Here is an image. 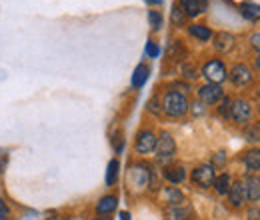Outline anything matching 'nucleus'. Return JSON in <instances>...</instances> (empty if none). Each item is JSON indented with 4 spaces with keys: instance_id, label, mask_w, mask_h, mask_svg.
Instances as JSON below:
<instances>
[{
    "instance_id": "nucleus-13",
    "label": "nucleus",
    "mask_w": 260,
    "mask_h": 220,
    "mask_svg": "<svg viewBox=\"0 0 260 220\" xmlns=\"http://www.w3.org/2000/svg\"><path fill=\"white\" fill-rule=\"evenodd\" d=\"M164 178L172 184H180L186 178V172H184L182 166H166L164 168Z\"/></svg>"
},
{
    "instance_id": "nucleus-25",
    "label": "nucleus",
    "mask_w": 260,
    "mask_h": 220,
    "mask_svg": "<svg viewBox=\"0 0 260 220\" xmlns=\"http://www.w3.org/2000/svg\"><path fill=\"white\" fill-rule=\"evenodd\" d=\"M184 18H186V12L180 10V6H172V20H174V24L180 26L184 22Z\"/></svg>"
},
{
    "instance_id": "nucleus-27",
    "label": "nucleus",
    "mask_w": 260,
    "mask_h": 220,
    "mask_svg": "<svg viewBox=\"0 0 260 220\" xmlns=\"http://www.w3.org/2000/svg\"><path fill=\"white\" fill-rule=\"evenodd\" d=\"M182 74H184L188 80H194L196 76H198V74H196V68L192 64H182Z\"/></svg>"
},
{
    "instance_id": "nucleus-26",
    "label": "nucleus",
    "mask_w": 260,
    "mask_h": 220,
    "mask_svg": "<svg viewBox=\"0 0 260 220\" xmlns=\"http://www.w3.org/2000/svg\"><path fill=\"white\" fill-rule=\"evenodd\" d=\"M148 20H150V26H152V28H156V30L162 26V16H160V12H156V10H150Z\"/></svg>"
},
{
    "instance_id": "nucleus-30",
    "label": "nucleus",
    "mask_w": 260,
    "mask_h": 220,
    "mask_svg": "<svg viewBox=\"0 0 260 220\" xmlns=\"http://www.w3.org/2000/svg\"><path fill=\"white\" fill-rule=\"evenodd\" d=\"M224 162H226L224 152H216V156H214V160H212V164H214V166H224ZM214 166H212V168H214Z\"/></svg>"
},
{
    "instance_id": "nucleus-34",
    "label": "nucleus",
    "mask_w": 260,
    "mask_h": 220,
    "mask_svg": "<svg viewBox=\"0 0 260 220\" xmlns=\"http://www.w3.org/2000/svg\"><path fill=\"white\" fill-rule=\"evenodd\" d=\"M120 218H122V220H130V214H128V212H120Z\"/></svg>"
},
{
    "instance_id": "nucleus-19",
    "label": "nucleus",
    "mask_w": 260,
    "mask_h": 220,
    "mask_svg": "<svg viewBox=\"0 0 260 220\" xmlns=\"http://www.w3.org/2000/svg\"><path fill=\"white\" fill-rule=\"evenodd\" d=\"M148 174H150V170H146L144 166H134L132 168L134 186H146L148 184Z\"/></svg>"
},
{
    "instance_id": "nucleus-23",
    "label": "nucleus",
    "mask_w": 260,
    "mask_h": 220,
    "mask_svg": "<svg viewBox=\"0 0 260 220\" xmlns=\"http://www.w3.org/2000/svg\"><path fill=\"white\" fill-rule=\"evenodd\" d=\"M170 56L174 58V60H182V58H186V48H184V44L180 42V40H174L172 44H170Z\"/></svg>"
},
{
    "instance_id": "nucleus-2",
    "label": "nucleus",
    "mask_w": 260,
    "mask_h": 220,
    "mask_svg": "<svg viewBox=\"0 0 260 220\" xmlns=\"http://www.w3.org/2000/svg\"><path fill=\"white\" fill-rule=\"evenodd\" d=\"M202 74H204V78H206L210 84H222L228 78L226 66L220 62V60H210V62H206L204 68H202Z\"/></svg>"
},
{
    "instance_id": "nucleus-11",
    "label": "nucleus",
    "mask_w": 260,
    "mask_h": 220,
    "mask_svg": "<svg viewBox=\"0 0 260 220\" xmlns=\"http://www.w3.org/2000/svg\"><path fill=\"white\" fill-rule=\"evenodd\" d=\"M116 206H118V198H116V196H112V194L102 196L100 202L96 204L98 216H110V214L116 210Z\"/></svg>"
},
{
    "instance_id": "nucleus-4",
    "label": "nucleus",
    "mask_w": 260,
    "mask_h": 220,
    "mask_svg": "<svg viewBox=\"0 0 260 220\" xmlns=\"http://www.w3.org/2000/svg\"><path fill=\"white\" fill-rule=\"evenodd\" d=\"M176 152V144H174V138L170 136V132H162L156 140V156L160 162H166L174 156Z\"/></svg>"
},
{
    "instance_id": "nucleus-38",
    "label": "nucleus",
    "mask_w": 260,
    "mask_h": 220,
    "mask_svg": "<svg viewBox=\"0 0 260 220\" xmlns=\"http://www.w3.org/2000/svg\"><path fill=\"white\" fill-rule=\"evenodd\" d=\"M256 68H260V54L256 56Z\"/></svg>"
},
{
    "instance_id": "nucleus-3",
    "label": "nucleus",
    "mask_w": 260,
    "mask_h": 220,
    "mask_svg": "<svg viewBox=\"0 0 260 220\" xmlns=\"http://www.w3.org/2000/svg\"><path fill=\"white\" fill-rule=\"evenodd\" d=\"M250 114H252V108L248 104V100L244 98H238L230 104V118L238 124H246L250 120Z\"/></svg>"
},
{
    "instance_id": "nucleus-28",
    "label": "nucleus",
    "mask_w": 260,
    "mask_h": 220,
    "mask_svg": "<svg viewBox=\"0 0 260 220\" xmlns=\"http://www.w3.org/2000/svg\"><path fill=\"white\" fill-rule=\"evenodd\" d=\"M146 52H148V56H152V58H156L160 50H158V46H156V42H152V40H150V42L146 44Z\"/></svg>"
},
{
    "instance_id": "nucleus-29",
    "label": "nucleus",
    "mask_w": 260,
    "mask_h": 220,
    "mask_svg": "<svg viewBox=\"0 0 260 220\" xmlns=\"http://www.w3.org/2000/svg\"><path fill=\"white\" fill-rule=\"evenodd\" d=\"M230 104H232V100H228V98H224V102H222V106L218 108V112H220L222 116H230Z\"/></svg>"
},
{
    "instance_id": "nucleus-10",
    "label": "nucleus",
    "mask_w": 260,
    "mask_h": 220,
    "mask_svg": "<svg viewBox=\"0 0 260 220\" xmlns=\"http://www.w3.org/2000/svg\"><path fill=\"white\" fill-rule=\"evenodd\" d=\"M182 10L186 12V16H198L202 12H206L208 2L206 0H178Z\"/></svg>"
},
{
    "instance_id": "nucleus-8",
    "label": "nucleus",
    "mask_w": 260,
    "mask_h": 220,
    "mask_svg": "<svg viewBox=\"0 0 260 220\" xmlns=\"http://www.w3.org/2000/svg\"><path fill=\"white\" fill-rule=\"evenodd\" d=\"M228 78L232 80V84L244 86V84H248L252 80V72H250V68L246 64H234L232 70H230V74H228Z\"/></svg>"
},
{
    "instance_id": "nucleus-1",
    "label": "nucleus",
    "mask_w": 260,
    "mask_h": 220,
    "mask_svg": "<svg viewBox=\"0 0 260 220\" xmlns=\"http://www.w3.org/2000/svg\"><path fill=\"white\" fill-rule=\"evenodd\" d=\"M188 100H186V96L182 95V92H176V90H170V92H166L162 98V110L168 114V116H172V118H180V116H184L186 112H188Z\"/></svg>"
},
{
    "instance_id": "nucleus-17",
    "label": "nucleus",
    "mask_w": 260,
    "mask_h": 220,
    "mask_svg": "<svg viewBox=\"0 0 260 220\" xmlns=\"http://www.w3.org/2000/svg\"><path fill=\"white\" fill-rule=\"evenodd\" d=\"M148 74H150L148 66H146V64H138V66H136V70H134V74H132V86H134V88L144 86V82H146Z\"/></svg>"
},
{
    "instance_id": "nucleus-6",
    "label": "nucleus",
    "mask_w": 260,
    "mask_h": 220,
    "mask_svg": "<svg viewBox=\"0 0 260 220\" xmlns=\"http://www.w3.org/2000/svg\"><path fill=\"white\" fill-rule=\"evenodd\" d=\"M214 180H216V176H214V168H212L210 164L198 166V168L192 170V182H194L196 186H200V188H208V186H212Z\"/></svg>"
},
{
    "instance_id": "nucleus-18",
    "label": "nucleus",
    "mask_w": 260,
    "mask_h": 220,
    "mask_svg": "<svg viewBox=\"0 0 260 220\" xmlns=\"http://www.w3.org/2000/svg\"><path fill=\"white\" fill-rule=\"evenodd\" d=\"M164 198H166V202L170 206H178V204L184 202V194L176 188V186H168V188L164 190Z\"/></svg>"
},
{
    "instance_id": "nucleus-12",
    "label": "nucleus",
    "mask_w": 260,
    "mask_h": 220,
    "mask_svg": "<svg viewBox=\"0 0 260 220\" xmlns=\"http://www.w3.org/2000/svg\"><path fill=\"white\" fill-rule=\"evenodd\" d=\"M234 36L232 34H228V32H218L216 36H214V48L218 50V52H230L232 50V46H234Z\"/></svg>"
},
{
    "instance_id": "nucleus-36",
    "label": "nucleus",
    "mask_w": 260,
    "mask_h": 220,
    "mask_svg": "<svg viewBox=\"0 0 260 220\" xmlns=\"http://www.w3.org/2000/svg\"><path fill=\"white\" fill-rule=\"evenodd\" d=\"M94 220H110V216H98V218H94Z\"/></svg>"
},
{
    "instance_id": "nucleus-20",
    "label": "nucleus",
    "mask_w": 260,
    "mask_h": 220,
    "mask_svg": "<svg viewBox=\"0 0 260 220\" xmlns=\"http://www.w3.org/2000/svg\"><path fill=\"white\" fill-rule=\"evenodd\" d=\"M188 32H190V36H194V38L202 40V42H206V40L212 38V30H210L208 26H204V24H192V26L188 28Z\"/></svg>"
},
{
    "instance_id": "nucleus-15",
    "label": "nucleus",
    "mask_w": 260,
    "mask_h": 220,
    "mask_svg": "<svg viewBox=\"0 0 260 220\" xmlns=\"http://www.w3.org/2000/svg\"><path fill=\"white\" fill-rule=\"evenodd\" d=\"M244 186H246V198L248 200H252V202L260 200V178L248 176L246 182H244Z\"/></svg>"
},
{
    "instance_id": "nucleus-22",
    "label": "nucleus",
    "mask_w": 260,
    "mask_h": 220,
    "mask_svg": "<svg viewBox=\"0 0 260 220\" xmlns=\"http://www.w3.org/2000/svg\"><path fill=\"white\" fill-rule=\"evenodd\" d=\"M118 168H120V164H118L116 158L108 162V170H106V184H108V186H112V184L116 182V178H118Z\"/></svg>"
},
{
    "instance_id": "nucleus-35",
    "label": "nucleus",
    "mask_w": 260,
    "mask_h": 220,
    "mask_svg": "<svg viewBox=\"0 0 260 220\" xmlns=\"http://www.w3.org/2000/svg\"><path fill=\"white\" fill-rule=\"evenodd\" d=\"M146 2H150V4H160V0H146Z\"/></svg>"
},
{
    "instance_id": "nucleus-21",
    "label": "nucleus",
    "mask_w": 260,
    "mask_h": 220,
    "mask_svg": "<svg viewBox=\"0 0 260 220\" xmlns=\"http://www.w3.org/2000/svg\"><path fill=\"white\" fill-rule=\"evenodd\" d=\"M244 164L248 170H260V150L258 148H252L244 154Z\"/></svg>"
},
{
    "instance_id": "nucleus-33",
    "label": "nucleus",
    "mask_w": 260,
    "mask_h": 220,
    "mask_svg": "<svg viewBox=\"0 0 260 220\" xmlns=\"http://www.w3.org/2000/svg\"><path fill=\"white\" fill-rule=\"evenodd\" d=\"M6 164H8V156H6V154H2V156H0V172H4Z\"/></svg>"
},
{
    "instance_id": "nucleus-9",
    "label": "nucleus",
    "mask_w": 260,
    "mask_h": 220,
    "mask_svg": "<svg viewBox=\"0 0 260 220\" xmlns=\"http://www.w3.org/2000/svg\"><path fill=\"white\" fill-rule=\"evenodd\" d=\"M228 198H230V204L232 206H242L248 198H246V186H244V182H234V184H230V190H228Z\"/></svg>"
},
{
    "instance_id": "nucleus-5",
    "label": "nucleus",
    "mask_w": 260,
    "mask_h": 220,
    "mask_svg": "<svg viewBox=\"0 0 260 220\" xmlns=\"http://www.w3.org/2000/svg\"><path fill=\"white\" fill-rule=\"evenodd\" d=\"M156 134L152 132V130H142L138 136H136V144H134V148H136V152L138 154H150V152H154L156 150Z\"/></svg>"
},
{
    "instance_id": "nucleus-39",
    "label": "nucleus",
    "mask_w": 260,
    "mask_h": 220,
    "mask_svg": "<svg viewBox=\"0 0 260 220\" xmlns=\"http://www.w3.org/2000/svg\"><path fill=\"white\" fill-rule=\"evenodd\" d=\"M0 220H6V216H0Z\"/></svg>"
},
{
    "instance_id": "nucleus-24",
    "label": "nucleus",
    "mask_w": 260,
    "mask_h": 220,
    "mask_svg": "<svg viewBox=\"0 0 260 220\" xmlns=\"http://www.w3.org/2000/svg\"><path fill=\"white\" fill-rule=\"evenodd\" d=\"M218 194H228V190H230V176L228 174H220L216 180H214V184H212Z\"/></svg>"
},
{
    "instance_id": "nucleus-14",
    "label": "nucleus",
    "mask_w": 260,
    "mask_h": 220,
    "mask_svg": "<svg viewBox=\"0 0 260 220\" xmlns=\"http://www.w3.org/2000/svg\"><path fill=\"white\" fill-rule=\"evenodd\" d=\"M192 208L190 206H182V204H178V206H172L170 210H168V220H192Z\"/></svg>"
},
{
    "instance_id": "nucleus-7",
    "label": "nucleus",
    "mask_w": 260,
    "mask_h": 220,
    "mask_svg": "<svg viewBox=\"0 0 260 220\" xmlns=\"http://www.w3.org/2000/svg\"><path fill=\"white\" fill-rule=\"evenodd\" d=\"M198 98H200V102H204V104H216V102H220V100L224 98L222 86L208 82V84H204V86L198 88Z\"/></svg>"
},
{
    "instance_id": "nucleus-37",
    "label": "nucleus",
    "mask_w": 260,
    "mask_h": 220,
    "mask_svg": "<svg viewBox=\"0 0 260 220\" xmlns=\"http://www.w3.org/2000/svg\"><path fill=\"white\" fill-rule=\"evenodd\" d=\"M48 220H66V218H62V216H52V218H48Z\"/></svg>"
},
{
    "instance_id": "nucleus-16",
    "label": "nucleus",
    "mask_w": 260,
    "mask_h": 220,
    "mask_svg": "<svg viewBox=\"0 0 260 220\" xmlns=\"http://www.w3.org/2000/svg\"><path fill=\"white\" fill-rule=\"evenodd\" d=\"M240 14H242L246 20L256 22V20H260V6L254 4V2H242V4H240Z\"/></svg>"
},
{
    "instance_id": "nucleus-32",
    "label": "nucleus",
    "mask_w": 260,
    "mask_h": 220,
    "mask_svg": "<svg viewBox=\"0 0 260 220\" xmlns=\"http://www.w3.org/2000/svg\"><path fill=\"white\" fill-rule=\"evenodd\" d=\"M250 44H252V48L260 50V32H258V34H254V36L250 38Z\"/></svg>"
},
{
    "instance_id": "nucleus-31",
    "label": "nucleus",
    "mask_w": 260,
    "mask_h": 220,
    "mask_svg": "<svg viewBox=\"0 0 260 220\" xmlns=\"http://www.w3.org/2000/svg\"><path fill=\"white\" fill-rule=\"evenodd\" d=\"M8 214H10V208H8L6 202L0 198V216H6V218H8Z\"/></svg>"
}]
</instances>
